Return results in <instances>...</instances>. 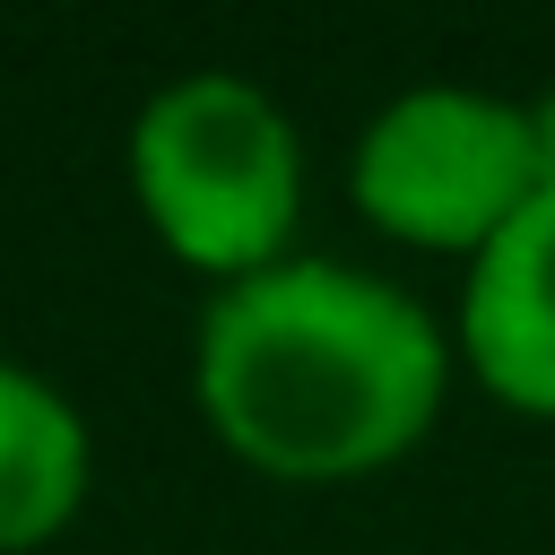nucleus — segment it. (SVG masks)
I'll return each instance as SVG.
<instances>
[{"instance_id": "obj_6", "label": "nucleus", "mask_w": 555, "mask_h": 555, "mask_svg": "<svg viewBox=\"0 0 555 555\" xmlns=\"http://www.w3.org/2000/svg\"><path fill=\"white\" fill-rule=\"evenodd\" d=\"M529 130H538V165H546V182H555V95L529 104Z\"/></svg>"}, {"instance_id": "obj_4", "label": "nucleus", "mask_w": 555, "mask_h": 555, "mask_svg": "<svg viewBox=\"0 0 555 555\" xmlns=\"http://www.w3.org/2000/svg\"><path fill=\"white\" fill-rule=\"evenodd\" d=\"M460 364L512 416L555 425V182L468 260V286H460Z\"/></svg>"}, {"instance_id": "obj_3", "label": "nucleus", "mask_w": 555, "mask_h": 555, "mask_svg": "<svg viewBox=\"0 0 555 555\" xmlns=\"http://www.w3.org/2000/svg\"><path fill=\"white\" fill-rule=\"evenodd\" d=\"M546 191L529 104L486 87H408L390 95L347 156V199L373 234L416 251H486Z\"/></svg>"}, {"instance_id": "obj_5", "label": "nucleus", "mask_w": 555, "mask_h": 555, "mask_svg": "<svg viewBox=\"0 0 555 555\" xmlns=\"http://www.w3.org/2000/svg\"><path fill=\"white\" fill-rule=\"evenodd\" d=\"M95 477V442L87 416L26 364L0 356V555H35L52 546Z\"/></svg>"}, {"instance_id": "obj_2", "label": "nucleus", "mask_w": 555, "mask_h": 555, "mask_svg": "<svg viewBox=\"0 0 555 555\" xmlns=\"http://www.w3.org/2000/svg\"><path fill=\"white\" fill-rule=\"evenodd\" d=\"M130 199L147 234L234 286L278 260H295V217H304V147L278 95H260L234 69H191L156 87L130 121Z\"/></svg>"}, {"instance_id": "obj_1", "label": "nucleus", "mask_w": 555, "mask_h": 555, "mask_svg": "<svg viewBox=\"0 0 555 555\" xmlns=\"http://www.w3.org/2000/svg\"><path fill=\"white\" fill-rule=\"evenodd\" d=\"M191 390L243 468L278 486H347L434 434L451 338L408 286L295 251L208 295Z\"/></svg>"}]
</instances>
